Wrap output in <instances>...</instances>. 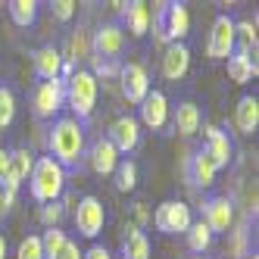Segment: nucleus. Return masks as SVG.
<instances>
[{"instance_id":"nucleus-40","label":"nucleus","mask_w":259,"mask_h":259,"mask_svg":"<svg viewBox=\"0 0 259 259\" xmlns=\"http://www.w3.org/2000/svg\"><path fill=\"white\" fill-rule=\"evenodd\" d=\"M7 172H10V153H7V150H0V181L7 178Z\"/></svg>"},{"instance_id":"nucleus-42","label":"nucleus","mask_w":259,"mask_h":259,"mask_svg":"<svg viewBox=\"0 0 259 259\" xmlns=\"http://www.w3.org/2000/svg\"><path fill=\"white\" fill-rule=\"evenodd\" d=\"M247 259H259V256H256V253H250V256H247Z\"/></svg>"},{"instance_id":"nucleus-15","label":"nucleus","mask_w":259,"mask_h":259,"mask_svg":"<svg viewBox=\"0 0 259 259\" xmlns=\"http://www.w3.org/2000/svg\"><path fill=\"white\" fill-rule=\"evenodd\" d=\"M191 69V50L184 44H169L162 50V75L169 81H181Z\"/></svg>"},{"instance_id":"nucleus-21","label":"nucleus","mask_w":259,"mask_h":259,"mask_svg":"<svg viewBox=\"0 0 259 259\" xmlns=\"http://www.w3.org/2000/svg\"><path fill=\"white\" fill-rule=\"evenodd\" d=\"M122 16H125V28L132 31L135 38H144V34L150 31V10H147V4H141V0L125 4Z\"/></svg>"},{"instance_id":"nucleus-10","label":"nucleus","mask_w":259,"mask_h":259,"mask_svg":"<svg viewBox=\"0 0 259 259\" xmlns=\"http://www.w3.org/2000/svg\"><path fill=\"white\" fill-rule=\"evenodd\" d=\"M122 47H125L122 25L109 22V25H103L94 38H91V57H94V60H116L122 53Z\"/></svg>"},{"instance_id":"nucleus-23","label":"nucleus","mask_w":259,"mask_h":259,"mask_svg":"<svg viewBox=\"0 0 259 259\" xmlns=\"http://www.w3.org/2000/svg\"><path fill=\"white\" fill-rule=\"evenodd\" d=\"M256 72H259V66H256V60L250 57V53L234 50L231 57H228V75H231V81L247 84V81H253V78H256Z\"/></svg>"},{"instance_id":"nucleus-3","label":"nucleus","mask_w":259,"mask_h":259,"mask_svg":"<svg viewBox=\"0 0 259 259\" xmlns=\"http://www.w3.org/2000/svg\"><path fill=\"white\" fill-rule=\"evenodd\" d=\"M66 103L78 119H88L97 106V78L91 75V69H75L72 78L66 81Z\"/></svg>"},{"instance_id":"nucleus-7","label":"nucleus","mask_w":259,"mask_h":259,"mask_svg":"<svg viewBox=\"0 0 259 259\" xmlns=\"http://www.w3.org/2000/svg\"><path fill=\"white\" fill-rule=\"evenodd\" d=\"M103 222H106V212H103V203L97 197H81L78 206H75V228L81 237H91L94 240L100 231H103Z\"/></svg>"},{"instance_id":"nucleus-33","label":"nucleus","mask_w":259,"mask_h":259,"mask_svg":"<svg viewBox=\"0 0 259 259\" xmlns=\"http://www.w3.org/2000/svg\"><path fill=\"white\" fill-rule=\"evenodd\" d=\"M63 215H66V209L60 206V203H44V206H41V222L47 228H60Z\"/></svg>"},{"instance_id":"nucleus-30","label":"nucleus","mask_w":259,"mask_h":259,"mask_svg":"<svg viewBox=\"0 0 259 259\" xmlns=\"http://www.w3.org/2000/svg\"><path fill=\"white\" fill-rule=\"evenodd\" d=\"M256 47V25L253 22H234V50L250 53Z\"/></svg>"},{"instance_id":"nucleus-19","label":"nucleus","mask_w":259,"mask_h":259,"mask_svg":"<svg viewBox=\"0 0 259 259\" xmlns=\"http://www.w3.org/2000/svg\"><path fill=\"white\" fill-rule=\"evenodd\" d=\"M60 69H63V53L57 47H41L34 53V75L38 78L53 81V78H60Z\"/></svg>"},{"instance_id":"nucleus-27","label":"nucleus","mask_w":259,"mask_h":259,"mask_svg":"<svg viewBox=\"0 0 259 259\" xmlns=\"http://www.w3.org/2000/svg\"><path fill=\"white\" fill-rule=\"evenodd\" d=\"M113 175H116V191L128 194V191L138 188V165L132 159H119V165H116Z\"/></svg>"},{"instance_id":"nucleus-18","label":"nucleus","mask_w":259,"mask_h":259,"mask_svg":"<svg viewBox=\"0 0 259 259\" xmlns=\"http://www.w3.org/2000/svg\"><path fill=\"white\" fill-rule=\"evenodd\" d=\"M200 122H203V116H200V106H197V103L181 100V103L175 106L172 125H175V132H178V135H184V138L197 135V132H200Z\"/></svg>"},{"instance_id":"nucleus-1","label":"nucleus","mask_w":259,"mask_h":259,"mask_svg":"<svg viewBox=\"0 0 259 259\" xmlns=\"http://www.w3.org/2000/svg\"><path fill=\"white\" fill-rule=\"evenodd\" d=\"M47 147H50V159H57L63 169H72L78 165L84 156V132H81V122L63 116L53 122L50 135H47Z\"/></svg>"},{"instance_id":"nucleus-31","label":"nucleus","mask_w":259,"mask_h":259,"mask_svg":"<svg viewBox=\"0 0 259 259\" xmlns=\"http://www.w3.org/2000/svg\"><path fill=\"white\" fill-rule=\"evenodd\" d=\"M16 119V94L10 88H0V128H10Z\"/></svg>"},{"instance_id":"nucleus-5","label":"nucleus","mask_w":259,"mask_h":259,"mask_svg":"<svg viewBox=\"0 0 259 259\" xmlns=\"http://www.w3.org/2000/svg\"><path fill=\"white\" fill-rule=\"evenodd\" d=\"M156 19L165 31L169 44H181L191 31V13L184 4H156Z\"/></svg>"},{"instance_id":"nucleus-2","label":"nucleus","mask_w":259,"mask_h":259,"mask_svg":"<svg viewBox=\"0 0 259 259\" xmlns=\"http://www.w3.org/2000/svg\"><path fill=\"white\" fill-rule=\"evenodd\" d=\"M28 181H31V197L38 203H57L66 191V169L57 159L41 156V159H34Z\"/></svg>"},{"instance_id":"nucleus-29","label":"nucleus","mask_w":259,"mask_h":259,"mask_svg":"<svg viewBox=\"0 0 259 259\" xmlns=\"http://www.w3.org/2000/svg\"><path fill=\"white\" fill-rule=\"evenodd\" d=\"M66 231L63 228H47L44 234H41V250H44V259H57L60 256V250L66 247Z\"/></svg>"},{"instance_id":"nucleus-13","label":"nucleus","mask_w":259,"mask_h":259,"mask_svg":"<svg viewBox=\"0 0 259 259\" xmlns=\"http://www.w3.org/2000/svg\"><path fill=\"white\" fill-rule=\"evenodd\" d=\"M203 225H206L212 234L215 231H228L234 225V209L228 197H212L206 206H203Z\"/></svg>"},{"instance_id":"nucleus-20","label":"nucleus","mask_w":259,"mask_h":259,"mask_svg":"<svg viewBox=\"0 0 259 259\" xmlns=\"http://www.w3.org/2000/svg\"><path fill=\"white\" fill-rule=\"evenodd\" d=\"M215 172H219V169L212 165V159L203 153V147L188 159V178L197 184V188H209V184L215 181Z\"/></svg>"},{"instance_id":"nucleus-38","label":"nucleus","mask_w":259,"mask_h":259,"mask_svg":"<svg viewBox=\"0 0 259 259\" xmlns=\"http://www.w3.org/2000/svg\"><path fill=\"white\" fill-rule=\"evenodd\" d=\"M81 259H113V256H109V250H106V247L94 244V247H91L88 253H81Z\"/></svg>"},{"instance_id":"nucleus-17","label":"nucleus","mask_w":259,"mask_h":259,"mask_svg":"<svg viewBox=\"0 0 259 259\" xmlns=\"http://www.w3.org/2000/svg\"><path fill=\"white\" fill-rule=\"evenodd\" d=\"M31 169H34V156L25 150V147H19V150L10 153V172H7V178L0 184L10 188V191H19V184L31 175Z\"/></svg>"},{"instance_id":"nucleus-25","label":"nucleus","mask_w":259,"mask_h":259,"mask_svg":"<svg viewBox=\"0 0 259 259\" xmlns=\"http://www.w3.org/2000/svg\"><path fill=\"white\" fill-rule=\"evenodd\" d=\"M91 57V38H88V31H72L69 34V41H66V53H63V60L75 66L78 60Z\"/></svg>"},{"instance_id":"nucleus-22","label":"nucleus","mask_w":259,"mask_h":259,"mask_svg":"<svg viewBox=\"0 0 259 259\" xmlns=\"http://www.w3.org/2000/svg\"><path fill=\"white\" fill-rule=\"evenodd\" d=\"M234 125L240 135H253L259 125V100L256 97H240L234 109Z\"/></svg>"},{"instance_id":"nucleus-36","label":"nucleus","mask_w":259,"mask_h":259,"mask_svg":"<svg viewBox=\"0 0 259 259\" xmlns=\"http://www.w3.org/2000/svg\"><path fill=\"white\" fill-rule=\"evenodd\" d=\"M13 203H16V191H10V188L0 184V215H7L13 209Z\"/></svg>"},{"instance_id":"nucleus-43","label":"nucleus","mask_w":259,"mask_h":259,"mask_svg":"<svg viewBox=\"0 0 259 259\" xmlns=\"http://www.w3.org/2000/svg\"><path fill=\"white\" fill-rule=\"evenodd\" d=\"M194 259H203V256H194Z\"/></svg>"},{"instance_id":"nucleus-37","label":"nucleus","mask_w":259,"mask_h":259,"mask_svg":"<svg viewBox=\"0 0 259 259\" xmlns=\"http://www.w3.org/2000/svg\"><path fill=\"white\" fill-rule=\"evenodd\" d=\"M57 259H81L78 244H75V240H66V247L60 250V256H57Z\"/></svg>"},{"instance_id":"nucleus-32","label":"nucleus","mask_w":259,"mask_h":259,"mask_svg":"<svg viewBox=\"0 0 259 259\" xmlns=\"http://www.w3.org/2000/svg\"><path fill=\"white\" fill-rule=\"evenodd\" d=\"M16 259H44V250H41V237L38 234H28L19 250H16Z\"/></svg>"},{"instance_id":"nucleus-28","label":"nucleus","mask_w":259,"mask_h":259,"mask_svg":"<svg viewBox=\"0 0 259 259\" xmlns=\"http://www.w3.org/2000/svg\"><path fill=\"white\" fill-rule=\"evenodd\" d=\"M184 234H188V247H191L194 253L209 250V244H212V231L203 225V219H200V222H191V228L184 231Z\"/></svg>"},{"instance_id":"nucleus-9","label":"nucleus","mask_w":259,"mask_h":259,"mask_svg":"<svg viewBox=\"0 0 259 259\" xmlns=\"http://www.w3.org/2000/svg\"><path fill=\"white\" fill-rule=\"evenodd\" d=\"M234 53V19L231 16H219L212 22L209 41H206V57L209 60H228Z\"/></svg>"},{"instance_id":"nucleus-12","label":"nucleus","mask_w":259,"mask_h":259,"mask_svg":"<svg viewBox=\"0 0 259 259\" xmlns=\"http://www.w3.org/2000/svg\"><path fill=\"white\" fill-rule=\"evenodd\" d=\"M169 116H172V106H169V97H165L162 91H150V94L141 100V122L147 128L159 132V128L169 125Z\"/></svg>"},{"instance_id":"nucleus-16","label":"nucleus","mask_w":259,"mask_h":259,"mask_svg":"<svg viewBox=\"0 0 259 259\" xmlns=\"http://www.w3.org/2000/svg\"><path fill=\"white\" fill-rule=\"evenodd\" d=\"M88 165H91V172H94V175H113L116 165H119L116 147L109 144L106 138H100L94 147H91V153H88Z\"/></svg>"},{"instance_id":"nucleus-26","label":"nucleus","mask_w":259,"mask_h":259,"mask_svg":"<svg viewBox=\"0 0 259 259\" xmlns=\"http://www.w3.org/2000/svg\"><path fill=\"white\" fill-rule=\"evenodd\" d=\"M7 10H10V19L19 28H28L34 19H38V4H34V0H10Z\"/></svg>"},{"instance_id":"nucleus-8","label":"nucleus","mask_w":259,"mask_h":259,"mask_svg":"<svg viewBox=\"0 0 259 259\" xmlns=\"http://www.w3.org/2000/svg\"><path fill=\"white\" fill-rule=\"evenodd\" d=\"M119 81H122V94L128 103L141 106V100L150 94V75L141 63H125L119 66Z\"/></svg>"},{"instance_id":"nucleus-6","label":"nucleus","mask_w":259,"mask_h":259,"mask_svg":"<svg viewBox=\"0 0 259 259\" xmlns=\"http://www.w3.org/2000/svg\"><path fill=\"white\" fill-rule=\"evenodd\" d=\"M66 103V81L63 78H53V81H41L31 94V106H34V116L38 119H50L57 116Z\"/></svg>"},{"instance_id":"nucleus-35","label":"nucleus","mask_w":259,"mask_h":259,"mask_svg":"<svg viewBox=\"0 0 259 259\" xmlns=\"http://www.w3.org/2000/svg\"><path fill=\"white\" fill-rule=\"evenodd\" d=\"M91 75L94 78H119V63L116 60H94V72H91Z\"/></svg>"},{"instance_id":"nucleus-11","label":"nucleus","mask_w":259,"mask_h":259,"mask_svg":"<svg viewBox=\"0 0 259 259\" xmlns=\"http://www.w3.org/2000/svg\"><path fill=\"white\" fill-rule=\"evenodd\" d=\"M109 144L116 147V153H132L141 144V122L135 116H119L113 125H109Z\"/></svg>"},{"instance_id":"nucleus-34","label":"nucleus","mask_w":259,"mask_h":259,"mask_svg":"<svg viewBox=\"0 0 259 259\" xmlns=\"http://www.w3.org/2000/svg\"><path fill=\"white\" fill-rule=\"evenodd\" d=\"M75 0H53V4H50V10H53V19H57V22H69L72 19V16H75Z\"/></svg>"},{"instance_id":"nucleus-41","label":"nucleus","mask_w":259,"mask_h":259,"mask_svg":"<svg viewBox=\"0 0 259 259\" xmlns=\"http://www.w3.org/2000/svg\"><path fill=\"white\" fill-rule=\"evenodd\" d=\"M0 259H7V237L0 234Z\"/></svg>"},{"instance_id":"nucleus-39","label":"nucleus","mask_w":259,"mask_h":259,"mask_svg":"<svg viewBox=\"0 0 259 259\" xmlns=\"http://www.w3.org/2000/svg\"><path fill=\"white\" fill-rule=\"evenodd\" d=\"M150 215H153V212L147 209V203H138V206H135V219H138V225H135V228H141L144 222H150Z\"/></svg>"},{"instance_id":"nucleus-14","label":"nucleus","mask_w":259,"mask_h":259,"mask_svg":"<svg viewBox=\"0 0 259 259\" xmlns=\"http://www.w3.org/2000/svg\"><path fill=\"white\" fill-rule=\"evenodd\" d=\"M203 153H206L212 159L215 169H225V165L231 162V153H234V147L228 141V135L222 132V128L215 125H206V147H203Z\"/></svg>"},{"instance_id":"nucleus-4","label":"nucleus","mask_w":259,"mask_h":259,"mask_svg":"<svg viewBox=\"0 0 259 259\" xmlns=\"http://www.w3.org/2000/svg\"><path fill=\"white\" fill-rule=\"evenodd\" d=\"M150 222L156 225V231L162 234H184L191 228V206L188 203H181V200H165L156 206V212L150 215Z\"/></svg>"},{"instance_id":"nucleus-24","label":"nucleus","mask_w":259,"mask_h":259,"mask_svg":"<svg viewBox=\"0 0 259 259\" xmlns=\"http://www.w3.org/2000/svg\"><path fill=\"white\" fill-rule=\"evenodd\" d=\"M122 259H150V240L135 225H128V234L122 240Z\"/></svg>"}]
</instances>
